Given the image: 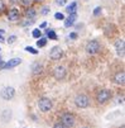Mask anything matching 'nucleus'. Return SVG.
<instances>
[{
  "label": "nucleus",
  "instance_id": "obj_6",
  "mask_svg": "<svg viewBox=\"0 0 125 128\" xmlns=\"http://www.w3.org/2000/svg\"><path fill=\"white\" fill-rule=\"evenodd\" d=\"M14 95H15V90L11 86H6L1 90V98L4 100H10L14 98Z\"/></svg>",
  "mask_w": 125,
  "mask_h": 128
},
{
  "label": "nucleus",
  "instance_id": "obj_25",
  "mask_svg": "<svg viewBox=\"0 0 125 128\" xmlns=\"http://www.w3.org/2000/svg\"><path fill=\"white\" fill-rule=\"evenodd\" d=\"M53 128H66V127H64V126L60 122V123H56L55 126H53Z\"/></svg>",
  "mask_w": 125,
  "mask_h": 128
},
{
  "label": "nucleus",
  "instance_id": "obj_28",
  "mask_svg": "<svg viewBox=\"0 0 125 128\" xmlns=\"http://www.w3.org/2000/svg\"><path fill=\"white\" fill-rule=\"evenodd\" d=\"M100 12H101V8H96V9H95V12H94V14H95V15H97Z\"/></svg>",
  "mask_w": 125,
  "mask_h": 128
},
{
  "label": "nucleus",
  "instance_id": "obj_18",
  "mask_svg": "<svg viewBox=\"0 0 125 128\" xmlns=\"http://www.w3.org/2000/svg\"><path fill=\"white\" fill-rule=\"evenodd\" d=\"M46 43H47V40H46V38H41V40L37 42V46H38V47H43V46H46Z\"/></svg>",
  "mask_w": 125,
  "mask_h": 128
},
{
  "label": "nucleus",
  "instance_id": "obj_4",
  "mask_svg": "<svg viewBox=\"0 0 125 128\" xmlns=\"http://www.w3.org/2000/svg\"><path fill=\"white\" fill-rule=\"evenodd\" d=\"M75 104L77 108H87L90 105V99H88L87 95H83V94H80L75 98Z\"/></svg>",
  "mask_w": 125,
  "mask_h": 128
},
{
  "label": "nucleus",
  "instance_id": "obj_27",
  "mask_svg": "<svg viewBox=\"0 0 125 128\" xmlns=\"http://www.w3.org/2000/svg\"><path fill=\"white\" fill-rule=\"evenodd\" d=\"M15 40H16V37H15V36H11V37H10V38L8 40V42H9V43H13V42H14Z\"/></svg>",
  "mask_w": 125,
  "mask_h": 128
},
{
  "label": "nucleus",
  "instance_id": "obj_3",
  "mask_svg": "<svg viewBox=\"0 0 125 128\" xmlns=\"http://www.w3.org/2000/svg\"><path fill=\"white\" fill-rule=\"evenodd\" d=\"M38 108L43 113H47L52 109V100L49 98H41L38 100Z\"/></svg>",
  "mask_w": 125,
  "mask_h": 128
},
{
  "label": "nucleus",
  "instance_id": "obj_8",
  "mask_svg": "<svg viewBox=\"0 0 125 128\" xmlns=\"http://www.w3.org/2000/svg\"><path fill=\"white\" fill-rule=\"evenodd\" d=\"M49 57H51L52 60H55V61H58V60L62 57V50H61L58 46L53 47V48L51 50V52H49Z\"/></svg>",
  "mask_w": 125,
  "mask_h": 128
},
{
  "label": "nucleus",
  "instance_id": "obj_23",
  "mask_svg": "<svg viewBox=\"0 0 125 128\" xmlns=\"http://www.w3.org/2000/svg\"><path fill=\"white\" fill-rule=\"evenodd\" d=\"M4 10H5V4L1 2V0H0V14L4 13Z\"/></svg>",
  "mask_w": 125,
  "mask_h": 128
},
{
  "label": "nucleus",
  "instance_id": "obj_34",
  "mask_svg": "<svg viewBox=\"0 0 125 128\" xmlns=\"http://www.w3.org/2000/svg\"><path fill=\"white\" fill-rule=\"evenodd\" d=\"M0 50H1V48H0Z\"/></svg>",
  "mask_w": 125,
  "mask_h": 128
},
{
  "label": "nucleus",
  "instance_id": "obj_7",
  "mask_svg": "<svg viewBox=\"0 0 125 128\" xmlns=\"http://www.w3.org/2000/svg\"><path fill=\"white\" fill-rule=\"evenodd\" d=\"M67 75V71L64 67L60 66V67H56L55 70H53V76H55L56 80H63Z\"/></svg>",
  "mask_w": 125,
  "mask_h": 128
},
{
  "label": "nucleus",
  "instance_id": "obj_5",
  "mask_svg": "<svg viewBox=\"0 0 125 128\" xmlns=\"http://www.w3.org/2000/svg\"><path fill=\"white\" fill-rule=\"evenodd\" d=\"M100 50H101V44L97 41H90V42L87 43V46H86V52L88 54H95Z\"/></svg>",
  "mask_w": 125,
  "mask_h": 128
},
{
  "label": "nucleus",
  "instance_id": "obj_16",
  "mask_svg": "<svg viewBox=\"0 0 125 128\" xmlns=\"http://www.w3.org/2000/svg\"><path fill=\"white\" fill-rule=\"evenodd\" d=\"M25 14H27V16H30V18H34V15H35V10L33 9V8H29L27 12H25Z\"/></svg>",
  "mask_w": 125,
  "mask_h": 128
},
{
  "label": "nucleus",
  "instance_id": "obj_22",
  "mask_svg": "<svg viewBox=\"0 0 125 128\" xmlns=\"http://www.w3.org/2000/svg\"><path fill=\"white\" fill-rule=\"evenodd\" d=\"M25 51H28V52H30V53H33V54H37V53H38V52L35 51L33 47H27V48H25Z\"/></svg>",
  "mask_w": 125,
  "mask_h": 128
},
{
  "label": "nucleus",
  "instance_id": "obj_20",
  "mask_svg": "<svg viewBox=\"0 0 125 128\" xmlns=\"http://www.w3.org/2000/svg\"><path fill=\"white\" fill-rule=\"evenodd\" d=\"M32 3H33V0H22V4L24 6H30Z\"/></svg>",
  "mask_w": 125,
  "mask_h": 128
},
{
  "label": "nucleus",
  "instance_id": "obj_1",
  "mask_svg": "<svg viewBox=\"0 0 125 128\" xmlns=\"http://www.w3.org/2000/svg\"><path fill=\"white\" fill-rule=\"evenodd\" d=\"M111 91L108 90V89H102V90H99L97 91V94H96V102L101 105L106 104L108 102H110L111 99Z\"/></svg>",
  "mask_w": 125,
  "mask_h": 128
},
{
  "label": "nucleus",
  "instance_id": "obj_2",
  "mask_svg": "<svg viewBox=\"0 0 125 128\" xmlns=\"http://www.w3.org/2000/svg\"><path fill=\"white\" fill-rule=\"evenodd\" d=\"M61 123L66 127V128H72L76 123V118L72 113H64L61 117Z\"/></svg>",
  "mask_w": 125,
  "mask_h": 128
},
{
  "label": "nucleus",
  "instance_id": "obj_14",
  "mask_svg": "<svg viewBox=\"0 0 125 128\" xmlns=\"http://www.w3.org/2000/svg\"><path fill=\"white\" fill-rule=\"evenodd\" d=\"M32 70H33V74L37 75V74H41V72L43 71V66H42L41 64L37 62V64H34V65H33V68H32Z\"/></svg>",
  "mask_w": 125,
  "mask_h": 128
},
{
  "label": "nucleus",
  "instance_id": "obj_21",
  "mask_svg": "<svg viewBox=\"0 0 125 128\" xmlns=\"http://www.w3.org/2000/svg\"><path fill=\"white\" fill-rule=\"evenodd\" d=\"M33 23H34L33 18H29V19H27V22H24V23H23V26L25 27V26H30V24H33Z\"/></svg>",
  "mask_w": 125,
  "mask_h": 128
},
{
  "label": "nucleus",
  "instance_id": "obj_19",
  "mask_svg": "<svg viewBox=\"0 0 125 128\" xmlns=\"http://www.w3.org/2000/svg\"><path fill=\"white\" fill-rule=\"evenodd\" d=\"M41 34H42V32H41L39 29H34V30H33V37H34V38H39Z\"/></svg>",
  "mask_w": 125,
  "mask_h": 128
},
{
  "label": "nucleus",
  "instance_id": "obj_29",
  "mask_svg": "<svg viewBox=\"0 0 125 128\" xmlns=\"http://www.w3.org/2000/svg\"><path fill=\"white\" fill-rule=\"evenodd\" d=\"M48 13V8H43V10H42V14H47Z\"/></svg>",
  "mask_w": 125,
  "mask_h": 128
},
{
  "label": "nucleus",
  "instance_id": "obj_31",
  "mask_svg": "<svg viewBox=\"0 0 125 128\" xmlns=\"http://www.w3.org/2000/svg\"><path fill=\"white\" fill-rule=\"evenodd\" d=\"M33 2H35V3H42L43 0H33Z\"/></svg>",
  "mask_w": 125,
  "mask_h": 128
},
{
  "label": "nucleus",
  "instance_id": "obj_12",
  "mask_svg": "<svg viewBox=\"0 0 125 128\" xmlns=\"http://www.w3.org/2000/svg\"><path fill=\"white\" fill-rule=\"evenodd\" d=\"M114 81L116 84H120V85H124V81H125V74L124 71H119L114 75Z\"/></svg>",
  "mask_w": 125,
  "mask_h": 128
},
{
  "label": "nucleus",
  "instance_id": "obj_33",
  "mask_svg": "<svg viewBox=\"0 0 125 128\" xmlns=\"http://www.w3.org/2000/svg\"><path fill=\"white\" fill-rule=\"evenodd\" d=\"M82 128H87V127H82Z\"/></svg>",
  "mask_w": 125,
  "mask_h": 128
},
{
  "label": "nucleus",
  "instance_id": "obj_17",
  "mask_svg": "<svg viewBox=\"0 0 125 128\" xmlns=\"http://www.w3.org/2000/svg\"><path fill=\"white\" fill-rule=\"evenodd\" d=\"M47 36H48V37H49L51 40H56V38H57L56 33L53 32V30H51V29H48V30H47Z\"/></svg>",
  "mask_w": 125,
  "mask_h": 128
},
{
  "label": "nucleus",
  "instance_id": "obj_13",
  "mask_svg": "<svg viewBox=\"0 0 125 128\" xmlns=\"http://www.w3.org/2000/svg\"><path fill=\"white\" fill-rule=\"evenodd\" d=\"M76 19H77V14H76V13L69 14V15H68V18L66 19V22H64V26H66V27H71V26H73V23L76 22Z\"/></svg>",
  "mask_w": 125,
  "mask_h": 128
},
{
  "label": "nucleus",
  "instance_id": "obj_15",
  "mask_svg": "<svg viewBox=\"0 0 125 128\" xmlns=\"http://www.w3.org/2000/svg\"><path fill=\"white\" fill-rule=\"evenodd\" d=\"M76 9H77V3L76 2H73V3H71L68 6H67V13L68 14H72V13H76Z\"/></svg>",
  "mask_w": 125,
  "mask_h": 128
},
{
  "label": "nucleus",
  "instance_id": "obj_9",
  "mask_svg": "<svg viewBox=\"0 0 125 128\" xmlns=\"http://www.w3.org/2000/svg\"><path fill=\"white\" fill-rule=\"evenodd\" d=\"M19 16H20V13H19V10L15 9V8L14 9H10L9 13H8V19L11 20V22L18 20V19H19Z\"/></svg>",
  "mask_w": 125,
  "mask_h": 128
},
{
  "label": "nucleus",
  "instance_id": "obj_26",
  "mask_svg": "<svg viewBox=\"0 0 125 128\" xmlns=\"http://www.w3.org/2000/svg\"><path fill=\"white\" fill-rule=\"evenodd\" d=\"M55 18H56V19H63V14H61V13H57V14L55 15Z\"/></svg>",
  "mask_w": 125,
  "mask_h": 128
},
{
  "label": "nucleus",
  "instance_id": "obj_30",
  "mask_svg": "<svg viewBox=\"0 0 125 128\" xmlns=\"http://www.w3.org/2000/svg\"><path fill=\"white\" fill-rule=\"evenodd\" d=\"M69 37H71V38H76L77 36H76V33H71V36H69Z\"/></svg>",
  "mask_w": 125,
  "mask_h": 128
},
{
  "label": "nucleus",
  "instance_id": "obj_10",
  "mask_svg": "<svg viewBox=\"0 0 125 128\" xmlns=\"http://www.w3.org/2000/svg\"><path fill=\"white\" fill-rule=\"evenodd\" d=\"M20 62H22L20 58H11V60H9L6 64L3 65V68H11V67H15V66H18V65H20Z\"/></svg>",
  "mask_w": 125,
  "mask_h": 128
},
{
  "label": "nucleus",
  "instance_id": "obj_24",
  "mask_svg": "<svg viewBox=\"0 0 125 128\" xmlns=\"http://www.w3.org/2000/svg\"><path fill=\"white\" fill-rule=\"evenodd\" d=\"M66 2H67V0H56V4L60 5V6H62V5L66 4Z\"/></svg>",
  "mask_w": 125,
  "mask_h": 128
},
{
  "label": "nucleus",
  "instance_id": "obj_32",
  "mask_svg": "<svg viewBox=\"0 0 125 128\" xmlns=\"http://www.w3.org/2000/svg\"><path fill=\"white\" fill-rule=\"evenodd\" d=\"M0 41H4V38H3V36H0Z\"/></svg>",
  "mask_w": 125,
  "mask_h": 128
},
{
  "label": "nucleus",
  "instance_id": "obj_11",
  "mask_svg": "<svg viewBox=\"0 0 125 128\" xmlns=\"http://www.w3.org/2000/svg\"><path fill=\"white\" fill-rule=\"evenodd\" d=\"M115 48H116V53L119 54V56H124V51H125V48H124V40H119V41H116V43H115Z\"/></svg>",
  "mask_w": 125,
  "mask_h": 128
}]
</instances>
